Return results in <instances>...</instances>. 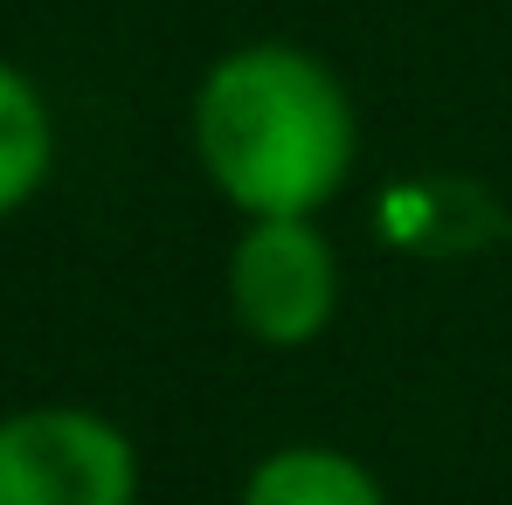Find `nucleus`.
<instances>
[{
	"instance_id": "f257e3e1",
	"label": "nucleus",
	"mask_w": 512,
	"mask_h": 505,
	"mask_svg": "<svg viewBox=\"0 0 512 505\" xmlns=\"http://www.w3.org/2000/svg\"><path fill=\"white\" fill-rule=\"evenodd\" d=\"M194 153L250 222L319 215L353 167V104L312 49L250 42L208 63L194 90Z\"/></svg>"
},
{
	"instance_id": "f03ea898",
	"label": "nucleus",
	"mask_w": 512,
	"mask_h": 505,
	"mask_svg": "<svg viewBox=\"0 0 512 505\" xmlns=\"http://www.w3.org/2000/svg\"><path fill=\"white\" fill-rule=\"evenodd\" d=\"M132 436L97 409H21L0 422V505H132Z\"/></svg>"
},
{
	"instance_id": "7ed1b4c3",
	"label": "nucleus",
	"mask_w": 512,
	"mask_h": 505,
	"mask_svg": "<svg viewBox=\"0 0 512 505\" xmlns=\"http://www.w3.org/2000/svg\"><path fill=\"white\" fill-rule=\"evenodd\" d=\"M229 312L256 346H312L340 312V256L312 215H256L229 250Z\"/></svg>"
},
{
	"instance_id": "20e7f679",
	"label": "nucleus",
	"mask_w": 512,
	"mask_h": 505,
	"mask_svg": "<svg viewBox=\"0 0 512 505\" xmlns=\"http://www.w3.org/2000/svg\"><path fill=\"white\" fill-rule=\"evenodd\" d=\"M243 505H388V492L333 443H284L243 478Z\"/></svg>"
},
{
	"instance_id": "39448f33",
	"label": "nucleus",
	"mask_w": 512,
	"mask_h": 505,
	"mask_svg": "<svg viewBox=\"0 0 512 505\" xmlns=\"http://www.w3.org/2000/svg\"><path fill=\"white\" fill-rule=\"evenodd\" d=\"M49 167H56V125H49V104H42V90L0 56V215L28 208V201L42 194Z\"/></svg>"
}]
</instances>
